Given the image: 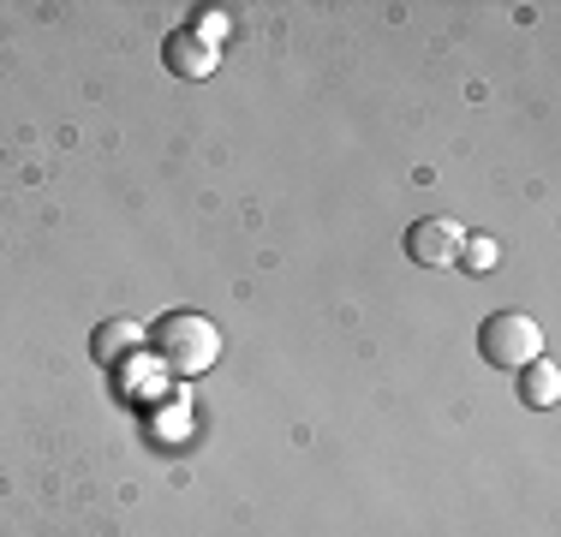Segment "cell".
<instances>
[{
  "label": "cell",
  "mask_w": 561,
  "mask_h": 537,
  "mask_svg": "<svg viewBox=\"0 0 561 537\" xmlns=\"http://www.w3.org/2000/svg\"><path fill=\"white\" fill-rule=\"evenodd\" d=\"M150 353L162 358V370H173V376H204L221 358V329L204 311H168L150 329Z\"/></svg>",
  "instance_id": "obj_1"
},
{
  "label": "cell",
  "mask_w": 561,
  "mask_h": 537,
  "mask_svg": "<svg viewBox=\"0 0 561 537\" xmlns=\"http://www.w3.org/2000/svg\"><path fill=\"white\" fill-rule=\"evenodd\" d=\"M478 353L496 370H519L531 358H543V329L526 311H496V317L478 322Z\"/></svg>",
  "instance_id": "obj_2"
},
{
  "label": "cell",
  "mask_w": 561,
  "mask_h": 537,
  "mask_svg": "<svg viewBox=\"0 0 561 537\" xmlns=\"http://www.w3.org/2000/svg\"><path fill=\"white\" fill-rule=\"evenodd\" d=\"M460 245H466V233H460V221H448V215H424V221H412V233H407V258L419 268L460 263Z\"/></svg>",
  "instance_id": "obj_3"
},
{
  "label": "cell",
  "mask_w": 561,
  "mask_h": 537,
  "mask_svg": "<svg viewBox=\"0 0 561 537\" xmlns=\"http://www.w3.org/2000/svg\"><path fill=\"white\" fill-rule=\"evenodd\" d=\"M150 346V334H144V322H131V317H108V322H96V334H90V353H96V365H108L119 370L131 353H144Z\"/></svg>",
  "instance_id": "obj_4"
},
{
  "label": "cell",
  "mask_w": 561,
  "mask_h": 537,
  "mask_svg": "<svg viewBox=\"0 0 561 537\" xmlns=\"http://www.w3.org/2000/svg\"><path fill=\"white\" fill-rule=\"evenodd\" d=\"M162 60H168L173 78H209L216 72V43H204L192 24H180V31L162 43Z\"/></svg>",
  "instance_id": "obj_5"
},
{
  "label": "cell",
  "mask_w": 561,
  "mask_h": 537,
  "mask_svg": "<svg viewBox=\"0 0 561 537\" xmlns=\"http://www.w3.org/2000/svg\"><path fill=\"white\" fill-rule=\"evenodd\" d=\"M519 400H526V407H556L561 400L556 358H531V365H519Z\"/></svg>",
  "instance_id": "obj_6"
},
{
  "label": "cell",
  "mask_w": 561,
  "mask_h": 537,
  "mask_svg": "<svg viewBox=\"0 0 561 537\" xmlns=\"http://www.w3.org/2000/svg\"><path fill=\"white\" fill-rule=\"evenodd\" d=\"M496 258H502V251H496V239H490V233H478V239H466V245H460V263L472 268V275H490Z\"/></svg>",
  "instance_id": "obj_7"
}]
</instances>
